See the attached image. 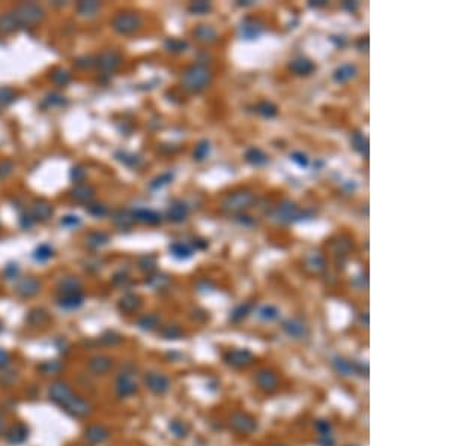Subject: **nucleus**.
Returning a JSON list of instances; mask_svg holds the SVG:
<instances>
[{
    "mask_svg": "<svg viewBox=\"0 0 451 446\" xmlns=\"http://www.w3.org/2000/svg\"><path fill=\"white\" fill-rule=\"evenodd\" d=\"M50 398L52 401H55L58 406H61L66 413L77 416V418H86L87 415H90L92 407L90 404L83 400L81 397L75 395L72 392V389L69 387V384L64 383V382H56L50 386Z\"/></svg>",
    "mask_w": 451,
    "mask_h": 446,
    "instance_id": "obj_1",
    "label": "nucleus"
},
{
    "mask_svg": "<svg viewBox=\"0 0 451 446\" xmlns=\"http://www.w3.org/2000/svg\"><path fill=\"white\" fill-rule=\"evenodd\" d=\"M211 81V72L202 66V65H195V66H191L185 74H184V78H182V83L187 89L193 90V92H198V90H203Z\"/></svg>",
    "mask_w": 451,
    "mask_h": 446,
    "instance_id": "obj_2",
    "label": "nucleus"
},
{
    "mask_svg": "<svg viewBox=\"0 0 451 446\" xmlns=\"http://www.w3.org/2000/svg\"><path fill=\"white\" fill-rule=\"evenodd\" d=\"M255 203V194L250 191H236L229 194L223 201V210L230 213H239Z\"/></svg>",
    "mask_w": 451,
    "mask_h": 446,
    "instance_id": "obj_3",
    "label": "nucleus"
},
{
    "mask_svg": "<svg viewBox=\"0 0 451 446\" xmlns=\"http://www.w3.org/2000/svg\"><path fill=\"white\" fill-rule=\"evenodd\" d=\"M274 216L280 222H292V221H296V219H299L301 216H303V212H301L298 209V206L293 204L292 201H284L277 207Z\"/></svg>",
    "mask_w": 451,
    "mask_h": 446,
    "instance_id": "obj_4",
    "label": "nucleus"
},
{
    "mask_svg": "<svg viewBox=\"0 0 451 446\" xmlns=\"http://www.w3.org/2000/svg\"><path fill=\"white\" fill-rule=\"evenodd\" d=\"M241 36L245 39H256L263 32V24L256 18H245L242 24L239 26Z\"/></svg>",
    "mask_w": 451,
    "mask_h": 446,
    "instance_id": "obj_5",
    "label": "nucleus"
},
{
    "mask_svg": "<svg viewBox=\"0 0 451 446\" xmlns=\"http://www.w3.org/2000/svg\"><path fill=\"white\" fill-rule=\"evenodd\" d=\"M357 74V66L352 65V64H344L341 66H338L335 71H334V80L337 83H346L349 81L350 78H354Z\"/></svg>",
    "mask_w": 451,
    "mask_h": 446,
    "instance_id": "obj_6",
    "label": "nucleus"
},
{
    "mask_svg": "<svg viewBox=\"0 0 451 446\" xmlns=\"http://www.w3.org/2000/svg\"><path fill=\"white\" fill-rule=\"evenodd\" d=\"M290 69L298 74V75H309L315 71V65L313 62H310L309 59H304V58H298L295 61H292L290 64Z\"/></svg>",
    "mask_w": 451,
    "mask_h": 446,
    "instance_id": "obj_7",
    "label": "nucleus"
},
{
    "mask_svg": "<svg viewBox=\"0 0 451 446\" xmlns=\"http://www.w3.org/2000/svg\"><path fill=\"white\" fill-rule=\"evenodd\" d=\"M245 159L247 162L253 164V165H265L268 162V155L262 150V149H258V147H250L245 153Z\"/></svg>",
    "mask_w": 451,
    "mask_h": 446,
    "instance_id": "obj_8",
    "label": "nucleus"
},
{
    "mask_svg": "<svg viewBox=\"0 0 451 446\" xmlns=\"http://www.w3.org/2000/svg\"><path fill=\"white\" fill-rule=\"evenodd\" d=\"M27 439V428L24 425H15L6 433V440L12 445H20Z\"/></svg>",
    "mask_w": 451,
    "mask_h": 446,
    "instance_id": "obj_9",
    "label": "nucleus"
},
{
    "mask_svg": "<svg viewBox=\"0 0 451 446\" xmlns=\"http://www.w3.org/2000/svg\"><path fill=\"white\" fill-rule=\"evenodd\" d=\"M146 383L149 384L150 389H154L155 392H164L166 389L169 387V383H167V379L160 376V374H150L147 379H146Z\"/></svg>",
    "mask_w": 451,
    "mask_h": 446,
    "instance_id": "obj_10",
    "label": "nucleus"
},
{
    "mask_svg": "<svg viewBox=\"0 0 451 446\" xmlns=\"http://www.w3.org/2000/svg\"><path fill=\"white\" fill-rule=\"evenodd\" d=\"M109 437V433L103 428V427H90L86 431V439L92 443H101Z\"/></svg>",
    "mask_w": 451,
    "mask_h": 446,
    "instance_id": "obj_11",
    "label": "nucleus"
},
{
    "mask_svg": "<svg viewBox=\"0 0 451 446\" xmlns=\"http://www.w3.org/2000/svg\"><path fill=\"white\" fill-rule=\"evenodd\" d=\"M256 111H258V113H259L260 116L271 119V118L277 116V113H278V108H277V105H274L272 102L263 101V102H260V104L258 105Z\"/></svg>",
    "mask_w": 451,
    "mask_h": 446,
    "instance_id": "obj_12",
    "label": "nucleus"
},
{
    "mask_svg": "<svg viewBox=\"0 0 451 446\" xmlns=\"http://www.w3.org/2000/svg\"><path fill=\"white\" fill-rule=\"evenodd\" d=\"M121 32H132L138 27V18L134 15H124L121 17V23L116 26Z\"/></svg>",
    "mask_w": 451,
    "mask_h": 446,
    "instance_id": "obj_13",
    "label": "nucleus"
},
{
    "mask_svg": "<svg viewBox=\"0 0 451 446\" xmlns=\"http://www.w3.org/2000/svg\"><path fill=\"white\" fill-rule=\"evenodd\" d=\"M352 144H354V147H355L360 153H363L364 156H369V141H367V138H366L363 134L355 132V134L352 135Z\"/></svg>",
    "mask_w": 451,
    "mask_h": 446,
    "instance_id": "obj_14",
    "label": "nucleus"
},
{
    "mask_svg": "<svg viewBox=\"0 0 451 446\" xmlns=\"http://www.w3.org/2000/svg\"><path fill=\"white\" fill-rule=\"evenodd\" d=\"M195 35L198 36L200 41H214L217 38V30L211 26L202 24L195 30Z\"/></svg>",
    "mask_w": 451,
    "mask_h": 446,
    "instance_id": "obj_15",
    "label": "nucleus"
},
{
    "mask_svg": "<svg viewBox=\"0 0 451 446\" xmlns=\"http://www.w3.org/2000/svg\"><path fill=\"white\" fill-rule=\"evenodd\" d=\"M169 213H170V218H172V219H175V221H182V219H185V216H187V213H188V209H187L185 204L179 203V204L172 206Z\"/></svg>",
    "mask_w": 451,
    "mask_h": 446,
    "instance_id": "obj_16",
    "label": "nucleus"
},
{
    "mask_svg": "<svg viewBox=\"0 0 451 446\" xmlns=\"http://www.w3.org/2000/svg\"><path fill=\"white\" fill-rule=\"evenodd\" d=\"M170 250H172V253H173L176 257H181V258L190 257V255H191V250H190L187 245H182V244H175Z\"/></svg>",
    "mask_w": 451,
    "mask_h": 446,
    "instance_id": "obj_17",
    "label": "nucleus"
},
{
    "mask_svg": "<svg viewBox=\"0 0 451 446\" xmlns=\"http://www.w3.org/2000/svg\"><path fill=\"white\" fill-rule=\"evenodd\" d=\"M209 153V143L208 141H202L198 146H197V149H195V152H194V156H195V159H203L206 155Z\"/></svg>",
    "mask_w": 451,
    "mask_h": 446,
    "instance_id": "obj_18",
    "label": "nucleus"
},
{
    "mask_svg": "<svg viewBox=\"0 0 451 446\" xmlns=\"http://www.w3.org/2000/svg\"><path fill=\"white\" fill-rule=\"evenodd\" d=\"M290 158H292V161H293V162H296L299 167H307V165H309V158H307V155L301 153V152H295V153H292V155H290Z\"/></svg>",
    "mask_w": 451,
    "mask_h": 446,
    "instance_id": "obj_19",
    "label": "nucleus"
},
{
    "mask_svg": "<svg viewBox=\"0 0 451 446\" xmlns=\"http://www.w3.org/2000/svg\"><path fill=\"white\" fill-rule=\"evenodd\" d=\"M211 9V5L206 2H197L191 6V11H194L195 14H206Z\"/></svg>",
    "mask_w": 451,
    "mask_h": 446,
    "instance_id": "obj_20",
    "label": "nucleus"
},
{
    "mask_svg": "<svg viewBox=\"0 0 451 446\" xmlns=\"http://www.w3.org/2000/svg\"><path fill=\"white\" fill-rule=\"evenodd\" d=\"M2 428H3V419H2V412H0V434H2Z\"/></svg>",
    "mask_w": 451,
    "mask_h": 446,
    "instance_id": "obj_21",
    "label": "nucleus"
}]
</instances>
